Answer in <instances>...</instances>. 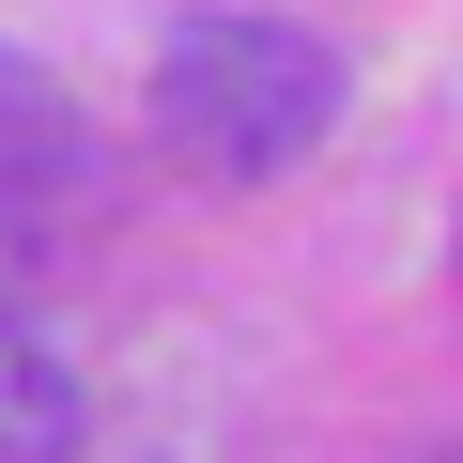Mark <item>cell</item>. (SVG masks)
Masks as SVG:
<instances>
[{
  "mask_svg": "<svg viewBox=\"0 0 463 463\" xmlns=\"http://www.w3.org/2000/svg\"><path fill=\"white\" fill-rule=\"evenodd\" d=\"M0 170H78V109L0 47Z\"/></svg>",
  "mask_w": 463,
  "mask_h": 463,
  "instance_id": "3957f363",
  "label": "cell"
},
{
  "mask_svg": "<svg viewBox=\"0 0 463 463\" xmlns=\"http://www.w3.org/2000/svg\"><path fill=\"white\" fill-rule=\"evenodd\" d=\"M32 279H47V232H32L16 201H0V325H16V294H32Z\"/></svg>",
  "mask_w": 463,
  "mask_h": 463,
  "instance_id": "277c9868",
  "label": "cell"
},
{
  "mask_svg": "<svg viewBox=\"0 0 463 463\" xmlns=\"http://www.w3.org/2000/svg\"><path fill=\"white\" fill-rule=\"evenodd\" d=\"M78 432H93L78 371H62L47 340H16V325H0V463H78Z\"/></svg>",
  "mask_w": 463,
  "mask_h": 463,
  "instance_id": "7a4b0ae2",
  "label": "cell"
},
{
  "mask_svg": "<svg viewBox=\"0 0 463 463\" xmlns=\"http://www.w3.org/2000/svg\"><path fill=\"white\" fill-rule=\"evenodd\" d=\"M155 124H170V155H201L216 185H263V170L325 155L340 62H325V32H279V16H185L170 62H155Z\"/></svg>",
  "mask_w": 463,
  "mask_h": 463,
  "instance_id": "6da1fadb",
  "label": "cell"
}]
</instances>
